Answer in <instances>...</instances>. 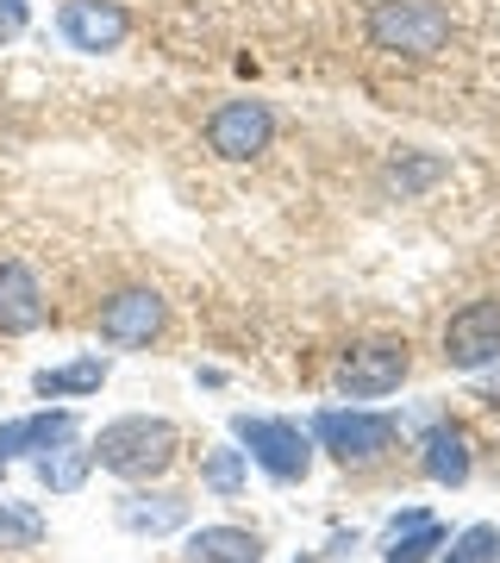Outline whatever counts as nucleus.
Listing matches in <instances>:
<instances>
[{
    "label": "nucleus",
    "mask_w": 500,
    "mask_h": 563,
    "mask_svg": "<svg viewBox=\"0 0 500 563\" xmlns=\"http://www.w3.org/2000/svg\"><path fill=\"white\" fill-rule=\"evenodd\" d=\"M451 544V532H444L438 520L413 526V532H400V539H388V551H381V563H438V551Z\"/></svg>",
    "instance_id": "6ab92c4d"
},
{
    "label": "nucleus",
    "mask_w": 500,
    "mask_h": 563,
    "mask_svg": "<svg viewBox=\"0 0 500 563\" xmlns=\"http://www.w3.org/2000/svg\"><path fill=\"white\" fill-rule=\"evenodd\" d=\"M69 439H81V413L76 407H38V413H25V420L0 426V463L44 457V451H57V444H69Z\"/></svg>",
    "instance_id": "9b49d317"
},
{
    "label": "nucleus",
    "mask_w": 500,
    "mask_h": 563,
    "mask_svg": "<svg viewBox=\"0 0 500 563\" xmlns=\"http://www.w3.org/2000/svg\"><path fill=\"white\" fill-rule=\"evenodd\" d=\"M44 320H51V301H44L38 269L7 257L0 263V339H32Z\"/></svg>",
    "instance_id": "9d476101"
},
{
    "label": "nucleus",
    "mask_w": 500,
    "mask_h": 563,
    "mask_svg": "<svg viewBox=\"0 0 500 563\" xmlns=\"http://www.w3.org/2000/svg\"><path fill=\"white\" fill-rule=\"evenodd\" d=\"M407 376H413L407 339H363L338 357V395L344 401H388Z\"/></svg>",
    "instance_id": "39448f33"
},
{
    "label": "nucleus",
    "mask_w": 500,
    "mask_h": 563,
    "mask_svg": "<svg viewBox=\"0 0 500 563\" xmlns=\"http://www.w3.org/2000/svg\"><path fill=\"white\" fill-rule=\"evenodd\" d=\"M32 470H38V483L51 488V495H81L88 488V476H95V444H57V451H44V457H32Z\"/></svg>",
    "instance_id": "dca6fc26"
},
{
    "label": "nucleus",
    "mask_w": 500,
    "mask_h": 563,
    "mask_svg": "<svg viewBox=\"0 0 500 563\" xmlns=\"http://www.w3.org/2000/svg\"><path fill=\"white\" fill-rule=\"evenodd\" d=\"M25 20H32V13H25V0H0V44H13V38H20Z\"/></svg>",
    "instance_id": "4be33fe9"
},
{
    "label": "nucleus",
    "mask_w": 500,
    "mask_h": 563,
    "mask_svg": "<svg viewBox=\"0 0 500 563\" xmlns=\"http://www.w3.org/2000/svg\"><path fill=\"white\" fill-rule=\"evenodd\" d=\"M244 483H251V457H244L238 444H213V451L200 457V488H207V495L232 501V495H244Z\"/></svg>",
    "instance_id": "f3484780"
},
{
    "label": "nucleus",
    "mask_w": 500,
    "mask_h": 563,
    "mask_svg": "<svg viewBox=\"0 0 500 563\" xmlns=\"http://www.w3.org/2000/svg\"><path fill=\"white\" fill-rule=\"evenodd\" d=\"M176 457H181V432L163 413H125V420H107L95 432V470H107L132 488L163 483L176 470Z\"/></svg>",
    "instance_id": "f257e3e1"
},
{
    "label": "nucleus",
    "mask_w": 500,
    "mask_h": 563,
    "mask_svg": "<svg viewBox=\"0 0 500 563\" xmlns=\"http://www.w3.org/2000/svg\"><path fill=\"white\" fill-rule=\"evenodd\" d=\"M307 432H313V444H320L332 463H344V470H369V463H381L400 444V420L381 413V407H320V413L307 420Z\"/></svg>",
    "instance_id": "20e7f679"
},
{
    "label": "nucleus",
    "mask_w": 500,
    "mask_h": 563,
    "mask_svg": "<svg viewBox=\"0 0 500 563\" xmlns=\"http://www.w3.org/2000/svg\"><path fill=\"white\" fill-rule=\"evenodd\" d=\"M232 439H238L244 457L281 488L307 483V476H313V457H320L313 432L295 426V420H276V413H232Z\"/></svg>",
    "instance_id": "7ed1b4c3"
},
{
    "label": "nucleus",
    "mask_w": 500,
    "mask_h": 563,
    "mask_svg": "<svg viewBox=\"0 0 500 563\" xmlns=\"http://www.w3.org/2000/svg\"><path fill=\"white\" fill-rule=\"evenodd\" d=\"M269 139H276V113H269L263 101H251V95L207 113V151H213V157H225V163L263 157V151H269Z\"/></svg>",
    "instance_id": "0eeeda50"
},
{
    "label": "nucleus",
    "mask_w": 500,
    "mask_h": 563,
    "mask_svg": "<svg viewBox=\"0 0 500 563\" xmlns=\"http://www.w3.org/2000/svg\"><path fill=\"white\" fill-rule=\"evenodd\" d=\"M363 32H369V44L388 51V57L425 63V57H438L444 44H451L457 20H451V7H444V0H376Z\"/></svg>",
    "instance_id": "f03ea898"
},
{
    "label": "nucleus",
    "mask_w": 500,
    "mask_h": 563,
    "mask_svg": "<svg viewBox=\"0 0 500 563\" xmlns=\"http://www.w3.org/2000/svg\"><path fill=\"white\" fill-rule=\"evenodd\" d=\"M188 563H263V539L251 526H200L181 544Z\"/></svg>",
    "instance_id": "4468645a"
},
{
    "label": "nucleus",
    "mask_w": 500,
    "mask_h": 563,
    "mask_svg": "<svg viewBox=\"0 0 500 563\" xmlns=\"http://www.w3.org/2000/svg\"><path fill=\"white\" fill-rule=\"evenodd\" d=\"M425 520H432L425 507H400L395 520H388V539H400V532H413V526H425Z\"/></svg>",
    "instance_id": "5701e85b"
},
{
    "label": "nucleus",
    "mask_w": 500,
    "mask_h": 563,
    "mask_svg": "<svg viewBox=\"0 0 500 563\" xmlns=\"http://www.w3.org/2000/svg\"><path fill=\"white\" fill-rule=\"evenodd\" d=\"M57 32H63L69 51L100 57V51H120L125 32H132V20H125L120 0H63L57 7Z\"/></svg>",
    "instance_id": "1a4fd4ad"
},
{
    "label": "nucleus",
    "mask_w": 500,
    "mask_h": 563,
    "mask_svg": "<svg viewBox=\"0 0 500 563\" xmlns=\"http://www.w3.org/2000/svg\"><path fill=\"white\" fill-rule=\"evenodd\" d=\"M438 563H500V526H488V520L463 526L457 539L438 551Z\"/></svg>",
    "instance_id": "412c9836"
},
{
    "label": "nucleus",
    "mask_w": 500,
    "mask_h": 563,
    "mask_svg": "<svg viewBox=\"0 0 500 563\" xmlns=\"http://www.w3.org/2000/svg\"><path fill=\"white\" fill-rule=\"evenodd\" d=\"M444 176V157H425V151H400L395 163H388V188H395L400 201H407V195H420V188H432V181Z\"/></svg>",
    "instance_id": "aec40b11"
},
{
    "label": "nucleus",
    "mask_w": 500,
    "mask_h": 563,
    "mask_svg": "<svg viewBox=\"0 0 500 563\" xmlns=\"http://www.w3.org/2000/svg\"><path fill=\"white\" fill-rule=\"evenodd\" d=\"M163 325H169V307H163L157 288H120V295H107L100 313H95L100 344H113V351H144Z\"/></svg>",
    "instance_id": "423d86ee"
},
{
    "label": "nucleus",
    "mask_w": 500,
    "mask_h": 563,
    "mask_svg": "<svg viewBox=\"0 0 500 563\" xmlns=\"http://www.w3.org/2000/svg\"><path fill=\"white\" fill-rule=\"evenodd\" d=\"M0 470H7V463H0Z\"/></svg>",
    "instance_id": "b1692460"
},
{
    "label": "nucleus",
    "mask_w": 500,
    "mask_h": 563,
    "mask_svg": "<svg viewBox=\"0 0 500 563\" xmlns=\"http://www.w3.org/2000/svg\"><path fill=\"white\" fill-rule=\"evenodd\" d=\"M188 495H176V488H125L120 507H113V520L132 532V539H169V532H181L188 526Z\"/></svg>",
    "instance_id": "f8f14e48"
},
{
    "label": "nucleus",
    "mask_w": 500,
    "mask_h": 563,
    "mask_svg": "<svg viewBox=\"0 0 500 563\" xmlns=\"http://www.w3.org/2000/svg\"><path fill=\"white\" fill-rule=\"evenodd\" d=\"M444 363L451 369H488V363H500V301H469L444 320Z\"/></svg>",
    "instance_id": "6e6552de"
},
{
    "label": "nucleus",
    "mask_w": 500,
    "mask_h": 563,
    "mask_svg": "<svg viewBox=\"0 0 500 563\" xmlns=\"http://www.w3.org/2000/svg\"><path fill=\"white\" fill-rule=\"evenodd\" d=\"M107 369H113V363L100 357V351H88V357H76V363L38 369V376H32V395H38V401H81V395H100Z\"/></svg>",
    "instance_id": "2eb2a0df"
},
{
    "label": "nucleus",
    "mask_w": 500,
    "mask_h": 563,
    "mask_svg": "<svg viewBox=\"0 0 500 563\" xmlns=\"http://www.w3.org/2000/svg\"><path fill=\"white\" fill-rule=\"evenodd\" d=\"M44 532H51V526H44L38 507L32 501H7V495H0V551H38Z\"/></svg>",
    "instance_id": "a211bd4d"
},
{
    "label": "nucleus",
    "mask_w": 500,
    "mask_h": 563,
    "mask_svg": "<svg viewBox=\"0 0 500 563\" xmlns=\"http://www.w3.org/2000/svg\"><path fill=\"white\" fill-rule=\"evenodd\" d=\"M420 470L432 476L438 488H463L476 476V451H469V432L457 420H432L420 439Z\"/></svg>",
    "instance_id": "ddd939ff"
}]
</instances>
